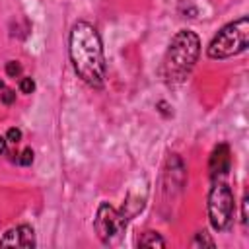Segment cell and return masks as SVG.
Returning a JSON list of instances; mask_svg holds the SVG:
<instances>
[{"label": "cell", "mask_w": 249, "mask_h": 249, "mask_svg": "<svg viewBox=\"0 0 249 249\" xmlns=\"http://www.w3.org/2000/svg\"><path fill=\"white\" fill-rule=\"evenodd\" d=\"M70 60L76 74L91 88L105 82V58L99 33L88 21L74 23L70 31Z\"/></svg>", "instance_id": "cell-1"}, {"label": "cell", "mask_w": 249, "mask_h": 249, "mask_svg": "<svg viewBox=\"0 0 249 249\" xmlns=\"http://www.w3.org/2000/svg\"><path fill=\"white\" fill-rule=\"evenodd\" d=\"M198 53L200 41L193 31L181 29L179 33H175L163 56V76L167 78V82H183L193 70Z\"/></svg>", "instance_id": "cell-2"}, {"label": "cell", "mask_w": 249, "mask_h": 249, "mask_svg": "<svg viewBox=\"0 0 249 249\" xmlns=\"http://www.w3.org/2000/svg\"><path fill=\"white\" fill-rule=\"evenodd\" d=\"M247 45H249V19L239 18L237 21H231L218 31V35L208 45V56L230 58L245 51Z\"/></svg>", "instance_id": "cell-3"}, {"label": "cell", "mask_w": 249, "mask_h": 249, "mask_svg": "<svg viewBox=\"0 0 249 249\" xmlns=\"http://www.w3.org/2000/svg\"><path fill=\"white\" fill-rule=\"evenodd\" d=\"M233 193L226 183H216L208 195V216L214 230L230 228L233 220Z\"/></svg>", "instance_id": "cell-4"}, {"label": "cell", "mask_w": 249, "mask_h": 249, "mask_svg": "<svg viewBox=\"0 0 249 249\" xmlns=\"http://www.w3.org/2000/svg\"><path fill=\"white\" fill-rule=\"evenodd\" d=\"M126 226L124 214H121L117 208H113L109 202H101L97 208V214L93 218V228L103 243H109L115 235H119Z\"/></svg>", "instance_id": "cell-5"}, {"label": "cell", "mask_w": 249, "mask_h": 249, "mask_svg": "<svg viewBox=\"0 0 249 249\" xmlns=\"http://www.w3.org/2000/svg\"><path fill=\"white\" fill-rule=\"evenodd\" d=\"M35 245V233L29 226H18L0 239V247H33Z\"/></svg>", "instance_id": "cell-6"}, {"label": "cell", "mask_w": 249, "mask_h": 249, "mask_svg": "<svg viewBox=\"0 0 249 249\" xmlns=\"http://www.w3.org/2000/svg\"><path fill=\"white\" fill-rule=\"evenodd\" d=\"M230 163H231V154L228 144H218L210 156V177L216 179L220 175H226L230 171Z\"/></svg>", "instance_id": "cell-7"}, {"label": "cell", "mask_w": 249, "mask_h": 249, "mask_svg": "<svg viewBox=\"0 0 249 249\" xmlns=\"http://www.w3.org/2000/svg\"><path fill=\"white\" fill-rule=\"evenodd\" d=\"M138 245H140V247H163L165 241H163L156 231H146V233L138 239Z\"/></svg>", "instance_id": "cell-8"}, {"label": "cell", "mask_w": 249, "mask_h": 249, "mask_svg": "<svg viewBox=\"0 0 249 249\" xmlns=\"http://www.w3.org/2000/svg\"><path fill=\"white\" fill-rule=\"evenodd\" d=\"M6 74H8V76H12V78L19 76V74H21V64H19V62H16V60H10V62L6 64Z\"/></svg>", "instance_id": "cell-9"}, {"label": "cell", "mask_w": 249, "mask_h": 249, "mask_svg": "<svg viewBox=\"0 0 249 249\" xmlns=\"http://www.w3.org/2000/svg\"><path fill=\"white\" fill-rule=\"evenodd\" d=\"M35 89V82L31 78H21L19 80V91L21 93H31Z\"/></svg>", "instance_id": "cell-10"}, {"label": "cell", "mask_w": 249, "mask_h": 249, "mask_svg": "<svg viewBox=\"0 0 249 249\" xmlns=\"http://www.w3.org/2000/svg\"><path fill=\"white\" fill-rule=\"evenodd\" d=\"M31 161H33V150H31V148H25V150L19 154L18 163H21V165H31Z\"/></svg>", "instance_id": "cell-11"}, {"label": "cell", "mask_w": 249, "mask_h": 249, "mask_svg": "<svg viewBox=\"0 0 249 249\" xmlns=\"http://www.w3.org/2000/svg\"><path fill=\"white\" fill-rule=\"evenodd\" d=\"M6 140H8V142H12V144H18V142L21 140V130H19V128H16V126H14V128H10V130L6 132Z\"/></svg>", "instance_id": "cell-12"}, {"label": "cell", "mask_w": 249, "mask_h": 249, "mask_svg": "<svg viewBox=\"0 0 249 249\" xmlns=\"http://www.w3.org/2000/svg\"><path fill=\"white\" fill-rule=\"evenodd\" d=\"M0 101H2L4 105H12V103L16 101V93H14V89H4V91L0 93Z\"/></svg>", "instance_id": "cell-13"}, {"label": "cell", "mask_w": 249, "mask_h": 249, "mask_svg": "<svg viewBox=\"0 0 249 249\" xmlns=\"http://www.w3.org/2000/svg\"><path fill=\"white\" fill-rule=\"evenodd\" d=\"M195 245H208V247H214V241H212V239L202 231V233H198V235H196Z\"/></svg>", "instance_id": "cell-14"}, {"label": "cell", "mask_w": 249, "mask_h": 249, "mask_svg": "<svg viewBox=\"0 0 249 249\" xmlns=\"http://www.w3.org/2000/svg\"><path fill=\"white\" fill-rule=\"evenodd\" d=\"M6 150H8V140L0 136V154H6Z\"/></svg>", "instance_id": "cell-15"}, {"label": "cell", "mask_w": 249, "mask_h": 249, "mask_svg": "<svg viewBox=\"0 0 249 249\" xmlns=\"http://www.w3.org/2000/svg\"><path fill=\"white\" fill-rule=\"evenodd\" d=\"M2 88H4V82H2V80H0V89H2Z\"/></svg>", "instance_id": "cell-16"}]
</instances>
